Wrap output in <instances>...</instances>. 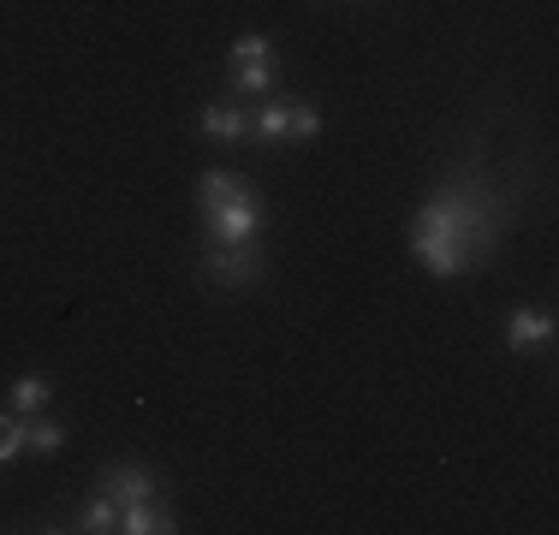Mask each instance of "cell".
I'll return each instance as SVG.
<instances>
[{"label":"cell","mask_w":559,"mask_h":535,"mask_svg":"<svg viewBox=\"0 0 559 535\" xmlns=\"http://www.w3.org/2000/svg\"><path fill=\"white\" fill-rule=\"evenodd\" d=\"M203 226H209V245H245V238H257L262 233L257 191H238L233 203H221L215 214H203Z\"/></svg>","instance_id":"cell-3"},{"label":"cell","mask_w":559,"mask_h":535,"mask_svg":"<svg viewBox=\"0 0 559 535\" xmlns=\"http://www.w3.org/2000/svg\"><path fill=\"white\" fill-rule=\"evenodd\" d=\"M60 447H66V428L60 423H48L43 411L24 417V452H43V459H48V452H60Z\"/></svg>","instance_id":"cell-10"},{"label":"cell","mask_w":559,"mask_h":535,"mask_svg":"<svg viewBox=\"0 0 559 535\" xmlns=\"http://www.w3.org/2000/svg\"><path fill=\"white\" fill-rule=\"evenodd\" d=\"M48 399H55V381H48V374H19V381H12V411H19V417L48 411Z\"/></svg>","instance_id":"cell-8"},{"label":"cell","mask_w":559,"mask_h":535,"mask_svg":"<svg viewBox=\"0 0 559 535\" xmlns=\"http://www.w3.org/2000/svg\"><path fill=\"white\" fill-rule=\"evenodd\" d=\"M554 340V316L548 310H512L506 316V352H536Z\"/></svg>","instance_id":"cell-5"},{"label":"cell","mask_w":559,"mask_h":535,"mask_svg":"<svg viewBox=\"0 0 559 535\" xmlns=\"http://www.w3.org/2000/svg\"><path fill=\"white\" fill-rule=\"evenodd\" d=\"M238 191H250V185L245 179H238V173H203V185H197V203H203V214H215L221 203H233V197Z\"/></svg>","instance_id":"cell-9"},{"label":"cell","mask_w":559,"mask_h":535,"mask_svg":"<svg viewBox=\"0 0 559 535\" xmlns=\"http://www.w3.org/2000/svg\"><path fill=\"white\" fill-rule=\"evenodd\" d=\"M269 54H274L269 36H238V43H233V66H245V60H269Z\"/></svg>","instance_id":"cell-16"},{"label":"cell","mask_w":559,"mask_h":535,"mask_svg":"<svg viewBox=\"0 0 559 535\" xmlns=\"http://www.w3.org/2000/svg\"><path fill=\"white\" fill-rule=\"evenodd\" d=\"M78 530H90V535H108V530H119V506L108 500V494H96V500L78 512Z\"/></svg>","instance_id":"cell-12"},{"label":"cell","mask_w":559,"mask_h":535,"mask_svg":"<svg viewBox=\"0 0 559 535\" xmlns=\"http://www.w3.org/2000/svg\"><path fill=\"white\" fill-rule=\"evenodd\" d=\"M24 452V417L19 411H0V464H12Z\"/></svg>","instance_id":"cell-14"},{"label":"cell","mask_w":559,"mask_h":535,"mask_svg":"<svg viewBox=\"0 0 559 535\" xmlns=\"http://www.w3.org/2000/svg\"><path fill=\"white\" fill-rule=\"evenodd\" d=\"M495 238H500V197L447 185L411 221V257L429 274L452 280V274H471V268H483L495 257Z\"/></svg>","instance_id":"cell-1"},{"label":"cell","mask_w":559,"mask_h":535,"mask_svg":"<svg viewBox=\"0 0 559 535\" xmlns=\"http://www.w3.org/2000/svg\"><path fill=\"white\" fill-rule=\"evenodd\" d=\"M286 138H298V143H316V138H322V114H316L310 102L286 107Z\"/></svg>","instance_id":"cell-13"},{"label":"cell","mask_w":559,"mask_h":535,"mask_svg":"<svg viewBox=\"0 0 559 535\" xmlns=\"http://www.w3.org/2000/svg\"><path fill=\"white\" fill-rule=\"evenodd\" d=\"M102 494H108L114 506H131V500H155V471H143V464L119 459L102 471Z\"/></svg>","instance_id":"cell-4"},{"label":"cell","mask_w":559,"mask_h":535,"mask_svg":"<svg viewBox=\"0 0 559 535\" xmlns=\"http://www.w3.org/2000/svg\"><path fill=\"white\" fill-rule=\"evenodd\" d=\"M250 126H257L262 143H280V138H286V102H269L257 119H250Z\"/></svg>","instance_id":"cell-15"},{"label":"cell","mask_w":559,"mask_h":535,"mask_svg":"<svg viewBox=\"0 0 559 535\" xmlns=\"http://www.w3.org/2000/svg\"><path fill=\"white\" fill-rule=\"evenodd\" d=\"M203 131H209L215 143H238V138L250 131V114H245L238 102H215V107L203 114Z\"/></svg>","instance_id":"cell-7"},{"label":"cell","mask_w":559,"mask_h":535,"mask_svg":"<svg viewBox=\"0 0 559 535\" xmlns=\"http://www.w3.org/2000/svg\"><path fill=\"white\" fill-rule=\"evenodd\" d=\"M233 84H238V96H269V90H274V60L233 66Z\"/></svg>","instance_id":"cell-11"},{"label":"cell","mask_w":559,"mask_h":535,"mask_svg":"<svg viewBox=\"0 0 559 535\" xmlns=\"http://www.w3.org/2000/svg\"><path fill=\"white\" fill-rule=\"evenodd\" d=\"M119 530L126 535H173L179 518H173L162 500H131V506H119Z\"/></svg>","instance_id":"cell-6"},{"label":"cell","mask_w":559,"mask_h":535,"mask_svg":"<svg viewBox=\"0 0 559 535\" xmlns=\"http://www.w3.org/2000/svg\"><path fill=\"white\" fill-rule=\"evenodd\" d=\"M203 274L215 280L221 292H245V286H257V280H262V245H257V238H245V245H209Z\"/></svg>","instance_id":"cell-2"}]
</instances>
